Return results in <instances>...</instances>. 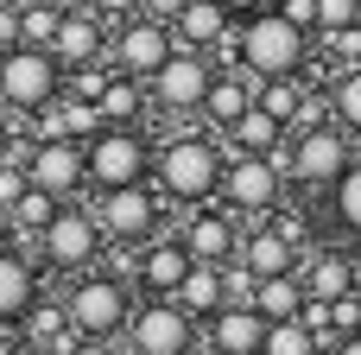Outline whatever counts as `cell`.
I'll list each match as a JSON object with an SVG mask.
<instances>
[{"instance_id": "6da1fadb", "label": "cell", "mask_w": 361, "mask_h": 355, "mask_svg": "<svg viewBox=\"0 0 361 355\" xmlns=\"http://www.w3.org/2000/svg\"><path fill=\"white\" fill-rule=\"evenodd\" d=\"M305 57H311V32L292 25L279 6L247 13L241 32H235V64H241L247 76H260V83H267V76H298Z\"/></svg>"}, {"instance_id": "7a4b0ae2", "label": "cell", "mask_w": 361, "mask_h": 355, "mask_svg": "<svg viewBox=\"0 0 361 355\" xmlns=\"http://www.w3.org/2000/svg\"><path fill=\"white\" fill-rule=\"evenodd\" d=\"M152 178H159V191H165L171 203H203V197H216V184H222V152H216V140H203V133H178V140H165V146L152 152Z\"/></svg>"}, {"instance_id": "3957f363", "label": "cell", "mask_w": 361, "mask_h": 355, "mask_svg": "<svg viewBox=\"0 0 361 355\" xmlns=\"http://www.w3.org/2000/svg\"><path fill=\"white\" fill-rule=\"evenodd\" d=\"M63 318L76 337H121L127 318H133V286L114 279V273H76L70 299H63Z\"/></svg>"}, {"instance_id": "277c9868", "label": "cell", "mask_w": 361, "mask_h": 355, "mask_svg": "<svg viewBox=\"0 0 361 355\" xmlns=\"http://www.w3.org/2000/svg\"><path fill=\"white\" fill-rule=\"evenodd\" d=\"M82 165H89V191H121V184H146L152 172V146L140 127H102L95 140H82Z\"/></svg>"}, {"instance_id": "5b68a950", "label": "cell", "mask_w": 361, "mask_h": 355, "mask_svg": "<svg viewBox=\"0 0 361 355\" xmlns=\"http://www.w3.org/2000/svg\"><path fill=\"white\" fill-rule=\"evenodd\" d=\"M51 95H63V64L44 44H6V57H0V108L32 114Z\"/></svg>"}, {"instance_id": "8992f818", "label": "cell", "mask_w": 361, "mask_h": 355, "mask_svg": "<svg viewBox=\"0 0 361 355\" xmlns=\"http://www.w3.org/2000/svg\"><path fill=\"white\" fill-rule=\"evenodd\" d=\"M38 241V260L51 273H89L95 254H102V229H95V210H76V203H57L51 222L32 235Z\"/></svg>"}, {"instance_id": "52a82bcc", "label": "cell", "mask_w": 361, "mask_h": 355, "mask_svg": "<svg viewBox=\"0 0 361 355\" xmlns=\"http://www.w3.org/2000/svg\"><path fill=\"white\" fill-rule=\"evenodd\" d=\"M95 229L102 241L114 248H146L159 235V197L146 184H121V191H102L95 197Z\"/></svg>"}, {"instance_id": "ba28073f", "label": "cell", "mask_w": 361, "mask_h": 355, "mask_svg": "<svg viewBox=\"0 0 361 355\" xmlns=\"http://www.w3.org/2000/svg\"><path fill=\"white\" fill-rule=\"evenodd\" d=\"M127 343H133V355H190L197 349V318L178 299H146L127 318Z\"/></svg>"}, {"instance_id": "9c48e42d", "label": "cell", "mask_w": 361, "mask_h": 355, "mask_svg": "<svg viewBox=\"0 0 361 355\" xmlns=\"http://www.w3.org/2000/svg\"><path fill=\"white\" fill-rule=\"evenodd\" d=\"M298 184H311V191H330L343 172H349V140L336 133V127H298L292 133V146H286V159H279Z\"/></svg>"}, {"instance_id": "30bf717a", "label": "cell", "mask_w": 361, "mask_h": 355, "mask_svg": "<svg viewBox=\"0 0 361 355\" xmlns=\"http://www.w3.org/2000/svg\"><path fill=\"white\" fill-rule=\"evenodd\" d=\"M279 172H286V165H279L273 152H235V159L222 165V184H216V191H222L228 210H241V216H267V210L279 203V191H286Z\"/></svg>"}, {"instance_id": "8fae6325", "label": "cell", "mask_w": 361, "mask_h": 355, "mask_svg": "<svg viewBox=\"0 0 361 355\" xmlns=\"http://www.w3.org/2000/svg\"><path fill=\"white\" fill-rule=\"evenodd\" d=\"M209 57L203 51H190V44H178L152 76H146V95L159 102V108H171V114H197L203 108V95H209Z\"/></svg>"}, {"instance_id": "7c38bea8", "label": "cell", "mask_w": 361, "mask_h": 355, "mask_svg": "<svg viewBox=\"0 0 361 355\" xmlns=\"http://www.w3.org/2000/svg\"><path fill=\"white\" fill-rule=\"evenodd\" d=\"M108 51H114V70H127V76H152L171 51H178V32L165 25V19H146V13H133V19H121V32L108 38Z\"/></svg>"}, {"instance_id": "4fadbf2b", "label": "cell", "mask_w": 361, "mask_h": 355, "mask_svg": "<svg viewBox=\"0 0 361 355\" xmlns=\"http://www.w3.org/2000/svg\"><path fill=\"white\" fill-rule=\"evenodd\" d=\"M25 184H44L51 197H76V191H89L82 140H32V152H25Z\"/></svg>"}, {"instance_id": "5bb4252c", "label": "cell", "mask_w": 361, "mask_h": 355, "mask_svg": "<svg viewBox=\"0 0 361 355\" xmlns=\"http://www.w3.org/2000/svg\"><path fill=\"white\" fill-rule=\"evenodd\" d=\"M190 267H197V260H190V248H184L178 235H152V241L133 254V286H140L146 299H178V286H184Z\"/></svg>"}, {"instance_id": "9a60e30c", "label": "cell", "mask_w": 361, "mask_h": 355, "mask_svg": "<svg viewBox=\"0 0 361 355\" xmlns=\"http://www.w3.org/2000/svg\"><path fill=\"white\" fill-rule=\"evenodd\" d=\"M102 51H108V19H102L95 6H82V13H63V19H57L51 57H57L63 70H89V64H102Z\"/></svg>"}, {"instance_id": "2e32d148", "label": "cell", "mask_w": 361, "mask_h": 355, "mask_svg": "<svg viewBox=\"0 0 361 355\" xmlns=\"http://www.w3.org/2000/svg\"><path fill=\"white\" fill-rule=\"evenodd\" d=\"M260 343H267V318L254 305H222L209 318V349L216 355H260Z\"/></svg>"}, {"instance_id": "e0dca14e", "label": "cell", "mask_w": 361, "mask_h": 355, "mask_svg": "<svg viewBox=\"0 0 361 355\" xmlns=\"http://www.w3.org/2000/svg\"><path fill=\"white\" fill-rule=\"evenodd\" d=\"M254 95H260V76H247V70H216V76H209V95H203L197 114H209V121L228 133V127L254 108Z\"/></svg>"}, {"instance_id": "ac0fdd59", "label": "cell", "mask_w": 361, "mask_h": 355, "mask_svg": "<svg viewBox=\"0 0 361 355\" xmlns=\"http://www.w3.org/2000/svg\"><path fill=\"white\" fill-rule=\"evenodd\" d=\"M178 241H184V248H190V260H203V267H228V260H235V248H241V235H235V222H228L222 210L190 216Z\"/></svg>"}, {"instance_id": "d6986e66", "label": "cell", "mask_w": 361, "mask_h": 355, "mask_svg": "<svg viewBox=\"0 0 361 355\" xmlns=\"http://www.w3.org/2000/svg\"><path fill=\"white\" fill-rule=\"evenodd\" d=\"M235 260H241L254 279H273V273H292V260H298V241H292V235L273 222V229H254V235H241Z\"/></svg>"}, {"instance_id": "ffe728a7", "label": "cell", "mask_w": 361, "mask_h": 355, "mask_svg": "<svg viewBox=\"0 0 361 355\" xmlns=\"http://www.w3.org/2000/svg\"><path fill=\"white\" fill-rule=\"evenodd\" d=\"M38 305V267L0 241V324H19Z\"/></svg>"}, {"instance_id": "44dd1931", "label": "cell", "mask_w": 361, "mask_h": 355, "mask_svg": "<svg viewBox=\"0 0 361 355\" xmlns=\"http://www.w3.org/2000/svg\"><path fill=\"white\" fill-rule=\"evenodd\" d=\"M178 44L190 51H209V44H228V6L222 0H184V13L171 19Z\"/></svg>"}, {"instance_id": "7402d4cb", "label": "cell", "mask_w": 361, "mask_h": 355, "mask_svg": "<svg viewBox=\"0 0 361 355\" xmlns=\"http://www.w3.org/2000/svg\"><path fill=\"white\" fill-rule=\"evenodd\" d=\"M19 343L32 355H70V343H76V330H70V318H63V305H32L25 311V330H19Z\"/></svg>"}, {"instance_id": "603a6c76", "label": "cell", "mask_w": 361, "mask_h": 355, "mask_svg": "<svg viewBox=\"0 0 361 355\" xmlns=\"http://www.w3.org/2000/svg\"><path fill=\"white\" fill-rule=\"evenodd\" d=\"M102 121H114V127H140V114H146V83L140 76H127V70H114V76H102Z\"/></svg>"}, {"instance_id": "cb8c5ba5", "label": "cell", "mask_w": 361, "mask_h": 355, "mask_svg": "<svg viewBox=\"0 0 361 355\" xmlns=\"http://www.w3.org/2000/svg\"><path fill=\"white\" fill-rule=\"evenodd\" d=\"M178 305L190 311V318H216L222 305H228V286H222V267H190L184 273V286H178Z\"/></svg>"}, {"instance_id": "d4e9b609", "label": "cell", "mask_w": 361, "mask_h": 355, "mask_svg": "<svg viewBox=\"0 0 361 355\" xmlns=\"http://www.w3.org/2000/svg\"><path fill=\"white\" fill-rule=\"evenodd\" d=\"M305 279H292V273H273V279H260L254 286V311L267 318V324H286V318H298L305 311Z\"/></svg>"}, {"instance_id": "484cf974", "label": "cell", "mask_w": 361, "mask_h": 355, "mask_svg": "<svg viewBox=\"0 0 361 355\" xmlns=\"http://www.w3.org/2000/svg\"><path fill=\"white\" fill-rule=\"evenodd\" d=\"M228 146H235V152H279V146H286V121H273V114L254 102V108L228 127Z\"/></svg>"}, {"instance_id": "4316f807", "label": "cell", "mask_w": 361, "mask_h": 355, "mask_svg": "<svg viewBox=\"0 0 361 355\" xmlns=\"http://www.w3.org/2000/svg\"><path fill=\"white\" fill-rule=\"evenodd\" d=\"M305 95H311V89H305L298 76H267L254 102H260V108H267L273 121H286V127H292V121H298V108H305Z\"/></svg>"}, {"instance_id": "83f0119b", "label": "cell", "mask_w": 361, "mask_h": 355, "mask_svg": "<svg viewBox=\"0 0 361 355\" xmlns=\"http://www.w3.org/2000/svg\"><path fill=\"white\" fill-rule=\"evenodd\" d=\"M57 203H63V197H51L44 184H25V191H19V203L6 210V216H13V235H38V229L51 222V210H57Z\"/></svg>"}, {"instance_id": "f1b7e54d", "label": "cell", "mask_w": 361, "mask_h": 355, "mask_svg": "<svg viewBox=\"0 0 361 355\" xmlns=\"http://www.w3.org/2000/svg\"><path fill=\"white\" fill-rule=\"evenodd\" d=\"M260 355H317V330L305 318H286V324H267V343Z\"/></svg>"}, {"instance_id": "f546056e", "label": "cell", "mask_w": 361, "mask_h": 355, "mask_svg": "<svg viewBox=\"0 0 361 355\" xmlns=\"http://www.w3.org/2000/svg\"><path fill=\"white\" fill-rule=\"evenodd\" d=\"M305 292H311V299H324V305H330V299H343V292H349V254H324V260L305 273Z\"/></svg>"}, {"instance_id": "4dcf8cb0", "label": "cell", "mask_w": 361, "mask_h": 355, "mask_svg": "<svg viewBox=\"0 0 361 355\" xmlns=\"http://www.w3.org/2000/svg\"><path fill=\"white\" fill-rule=\"evenodd\" d=\"M57 6H44V0H19V44H44L51 51V38H57Z\"/></svg>"}, {"instance_id": "1f68e13d", "label": "cell", "mask_w": 361, "mask_h": 355, "mask_svg": "<svg viewBox=\"0 0 361 355\" xmlns=\"http://www.w3.org/2000/svg\"><path fill=\"white\" fill-rule=\"evenodd\" d=\"M330 197H336V222L349 235H361V159H349V172L330 184Z\"/></svg>"}, {"instance_id": "d6a6232c", "label": "cell", "mask_w": 361, "mask_h": 355, "mask_svg": "<svg viewBox=\"0 0 361 355\" xmlns=\"http://www.w3.org/2000/svg\"><path fill=\"white\" fill-rule=\"evenodd\" d=\"M63 127H70V140H95L108 121H102V102H89V95H70L63 89Z\"/></svg>"}, {"instance_id": "836d02e7", "label": "cell", "mask_w": 361, "mask_h": 355, "mask_svg": "<svg viewBox=\"0 0 361 355\" xmlns=\"http://www.w3.org/2000/svg\"><path fill=\"white\" fill-rule=\"evenodd\" d=\"M330 108H336V121H343V127H355V133H361V64H349V70L336 76Z\"/></svg>"}, {"instance_id": "e575fe53", "label": "cell", "mask_w": 361, "mask_h": 355, "mask_svg": "<svg viewBox=\"0 0 361 355\" xmlns=\"http://www.w3.org/2000/svg\"><path fill=\"white\" fill-rule=\"evenodd\" d=\"M361 19V0H317V32H343Z\"/></svg>"}, {"instance_id": "d590c367", "label": "cell", "mask_w": 361, "mask_h": 355, "mask_svg": "<svg viewBox=\"0 0 361 355\" xmlns=\"http://www.w3.org/2000/svg\"><path fill=\"white\" fill-rule=\"evenodd\" d=\"M19 191H25V159H19V152H6V159H0V210H13V203H19Z\"/></svg>"}, {"instance_id": "8d00e7d4", "label": "cell", "mask_w": 361, "mask_h": 355, "mask_svg": "<svg viewBox=\"0 0 361 355\" xmlns=\"http://www.w3.org/2000/svg\"><path fill=\"white\" fill-rule=\"evenodd\" d=\"M292 25H305V32H317V0H273Z\"/></svg>"}, {"instance_id": "74e56055", "label": "cell", "mask_w": 361, "mask_h": 355, "mask_svg": "<svg viewBox=\"0 0 361 355\" xmlns=\"http://www.w3.org/2000/svg\"><path fill=\"white\" fill-rule=\"evenodd\" d=\"M0 44H19V0H0Z\"/></svg>"}, {"instance_id": "f35d334b", "label": "cell", "mask_w": 361, "mask_h": 355, "mask_svg": "<svg viewBox=\"0 0 361 355\" xmlns=\"http://www.w3.org/2000/svg\"><path fill=\"white\" fill-rule=\"evenodd\" d=\"M89 6H95L102 19H133V13H140V0H89Z\"/></svg>"}, {"instance_id": "ab89813d", "label": "cell", "mask_w": 361, "mask_h": 355, "mask_svg": "<svg viewBox=\"0 0 361 355\" xmlns=\"http://www.w3.org/2000/svg\"><path fill=\"white\" fill-rule=\"evenodd\" d=\"M140 13H146V19H165V25H171V19L184 13V0H140Z\"/></svg>"}, {"instance_id": "60d3db41", "label": "cell", "mask_w": 361, "mask_h": 355, "mask_svg": "<svg viewBox=\"0 0 361 355\" xmlns=\"http://www.w3.org/2000/svg\"><path fill=\"white\" fill-rule=\"evenodd\" d=\"M70 355H114V337H76Z\"/></svg>"}, {"instance_id": "b9f144b4", "label": "cell", "mask_w": 361, "mask_h": 355, "mask_svg": "<svg viewBox=\"0 0 361 355\" xmlns=\"http://www.w3.org/2000/svg\"><path fill=\"white\" fill-rule=\"evenodd\" d=\"M228 6V19H247V13H260V6H273V0H222Z\"/></svg>"}, {"instance_id": "7bdbcfd3", "label": "cell", "mask_w": 361, "mask_h": 355, "mask_svg": "<svg viewBox=\"0 0 361 355\" xmlns=\"http://www.w3.org/2000/svg\"><path fill=\"white\" fill-rule=\"evenodd\" d=\"M330 355H361V330H349V337H343V343H336Z\"/></svg>"}, {"instance_id": "ee69618b", "label": "cell", "mask_w": 361, "mask_h": 355, "mask_svg": "<svg viewBox=\"0 0 361 355\" xmlns=\"http://www.w3.org/2000/svg\"><path fill=\"white\" fill-rule=\"evenodd\" d=\"M13 152V121H6V108H0V159Z\"/></svg>"}, {"instance_id": "f6af8a7d", "label": "cell", "mask_w": 361, "mask_h": 355, "mask_svg": "<svg viewBox=\"0 0 361 355\" xmlns=\"http://www.w3.org/2000/svg\"><path fill=\"white\" fill-rule=\"evenodd\" d=\"M349 292H361V248L349 254Z\"/></svg>"}, {"instance_id": "bcb514c9", "label": "cell", "mask_w": 361, "mask_h": 355, "mask_svg": "<svg viewBox=\"0 0 361 355\" xmlns=\"http://www.w3.org/2000/svg\"><path fill=\"white\" fill-rule=\"evenodd\" d=\"M44 6H57V13H82L89 0H44Z\"/></svg>"}, {"instance_id": "7dc6e473", "label": "cell", "mask_w": 361, "mask_h": 355, "mask_svg": "<svg viewBox=\"0 0 361 355\" xmlns=\"http://www.w3.org/2000/svg\"><path fill=\"white\" fill-rule=\"evenodd\" d=\"M0 355H19V337H6V324H0Z\"/></svg>"}, {"instance_id": "c3c4849f", "label": "cell", "mask_w": 361, "mask_h": 355, "mask_svg": "<svg viewBox=\"0 0 361 355\" xmlns=\"http://www.w3.org/2000/svg\"><path fill=\"white\" fill-rule=\"evenodd\" d=\"M6 235H13V216H6V210H0V241H6Z\"/></svg>"}, {"instance_id": "681fc988", "label": "cell", "mask_w": 361, "mask_h": 355, "mask_svg": "<svg viewBox=\"0 0 361 355\" xmlns=\"http://www.w3.org/2000/svg\"><path fill=\"white\" fill-rule=\"evenodd\" d=\"M0 57H6V44H0Z\"/></svg>"}]
</instances>
